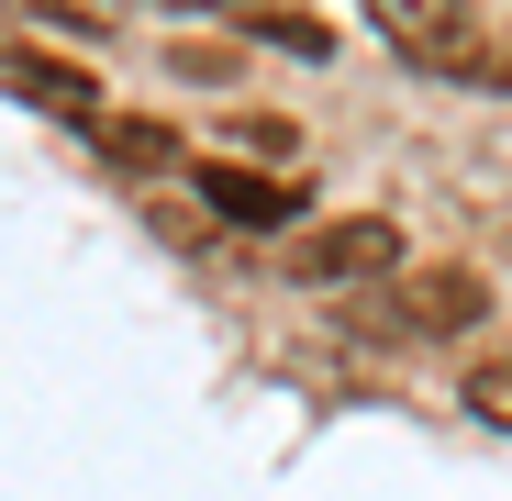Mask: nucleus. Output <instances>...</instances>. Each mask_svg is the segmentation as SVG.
I'll return each mask as SVG.
<instances>
[{
    "instance_id": "obj_1",
    "label": "nucleus",
    "mask_w": 512,
    "mask_h": 501,
    "mask_svg": "<svg viewBox=\"0 0 512 501\" xmlns=\"http://www.w3.org/2000/svg\"><path fill=\"white\" fill-rule=\"evenodd\" d=\"M357 12L412 56V67H468L479 23H468V0H357Z\"/></svg>"
},
{
    "instance_id": "obj_2",
    "label": "nucleus",
    "mask_w": 512,
    "mask_h": 501,
    "mask_svg": "<svg viewBox=\"0 0 512 501\" xmlns=\"http://www.w3.org/2000/svg\"><path fill=\"white\" fill-rule=\"evenodd\" d=\"M301 279H323V290L401 279V223H379V212H357V223H323V234L301 245Z\"/></svg>"
},
{
    "instance_id": "obj_3",
    "label": "nucleus",
    "mask_w": 512,
    "mask_h": 501,
    "mask_svg": "<svg viewBox=\"0 0 512 501\" xmlns=\"http://www.w3.org/2000/svg\"><path fill=\"white\" fill-rule=\"evenodd\" d=\"M0 90L56 112V123H101V90H90V67H67V56H34V45H0Z\"/></svg>"
},
{
    "instance_id": "obj_4",
    "label": "nucleus",
    "mask_w": 512,
    "mask_h": 501,
    "mask_svg": "<svg viewBox=\"0 0 512 501\" xmlns=\"http://www.w3.org/2000/svg\"><path fill=\"white\" fill-rule=\"evenodd\" d=\"M412 334H468L479 312H490V290H479V268H423V279H401V301H390Z\"/></svg>"
},
{
    "instance_id": "obj_5",
    "label": "nucleus",
    "mask_w": 512,
    "mask_h": 501,
    "mask_svg": "<svg viewBox=\"0 0 512 501\" xmlns=\"http://www.w3.org/2000/svg\"><path fill=\"white\" fill-rule=\"evenodd\" d=\"M201 201H212L223 223H290V201H301V190H279V179H245V167H201Z\"/></svg>"
},
{
    "instance_id": "obj_6",
    "label": "nucleus",
    "mask_w": 512,
    "mask_h": 501,
    "mask_svg": "<svg viewBox=\"0 0 512 501\" xmlns=\"http://www.w3.org/2000/svg\"><path fill=\"white\" fill-rule=\"evenodd\" d=\"M90 134H101L112 156H134V167H167V156H179V145H167V123H123V112H101Z\"/></svg>"
},
{
    "instance_id": "obj_7",
    "label": "nucleus",
    "mask_w": 512,
    "mask_h": 501,
    "mask_svg": "<svg viewBox=\"0 0 512 501\" xmlns=\"http://www.w3.org/2000/svg\"><path fill=\"white\" fill-rule=\"evenodd\" d=\"M468 412H479V424H501V435H512V357L468 368Z\"/></svg>"
},
{
    "instance_id": "obj_8",
    "label": "nucleus",
    "mask_w": 512,
    "mask_h": 501,
    "mask_svg": "<svg viewBox=\"0 0 512 501\" xmlns=\"http://www.w3.org/2000/svg\"><path fill=\"white\" fill-rule=\"evenodd\" d=\"M268 34H279L290 56H323V23H301V12H268Z\"/></svg>"
},
{
    "instance_id": "obj_9",
    "label": "nucleus",
    "mask_w": 512,
    "mask_h": 501,
    "mask_svg": "<svg viewBox=\"0 0 512 501\" xmlns=\"http://www.w3.org/2000/svg\"><path fill=\"white\" fill-rule=\"evenodd\" d=\"M145 12H245V0H145Z\"/></svg>"
}]
</instances>
